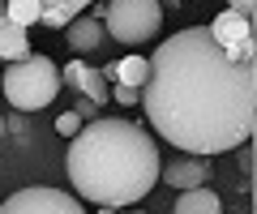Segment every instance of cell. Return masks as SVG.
I'll return each mask as SVG.
<instances>
[{"label":"cell","instance_id":"4fadbf2b","mask_svg":"<svg viewBox=\"0 0 257 214\" xmlns=\"http://www.w3.org/2000/svg\"><path fill=\"white\" fill-rule=\"evenodd\" d=\"M39 13H43V5H39V0H9V5H5V22H13V26H22V30L35 26Z\"/></svg>","mask_w":257,"mask_h":214},{"label":"cell","instance_id":"52a82bcc","mask_svg":"<svg viewBox=\"0 0 257 214\" xmlns=\"http://www.w3.org/2000/svg\"><path fill=\"white\" fill-rule=\"evenodd\" d=\"M60 86H73L77 90V99H90L94 107H103V103L111 99V86H107V77L99 73V69H90L86 60H69V65L60 69Z\"/></svg>","mask_w":257,"mask_h":214},{"label":"cell","instance_id":"e0dca14e","mask_svg":"<svg viewBox=\"0 0 257 214\" xmlns=\"http://www.w3.org/2000/svg\"><path fill=\"white\" fill-rule=\"evenodd\" d=\"M43 9H56V5H64V9H73V13H86V5H94V0H39Z\"/></svg>","mask_w":257,"mask_h":214},{"label":"cell","instance_id":"44dd1931","mask_svg":"<svg viewBox=\"0 0 257 214\" xmlns=\"http://www.w3.org/2000/svg\"><path fill=\"white\" fill-rule=\"evenodd\" d=\"M5 133H9V120H5V116H0V137H5Z\"/></svg>","mask_w":257,"mask_h":214},{"label":"cell","instance_id":"30bf717a","mask_svg":"<svg viewBox=\"0 0 257 214\" xmlns=\"http://www.w3.org/2000/svg\"><path fill=\"white\" fill-rule=\"evenodd\" d=\"M103 77H111L116 86H133V90H142L146 86V73H150V65H146V56H124V60H116V65H107V69H99Z\"/></svg>","mask_w":257,"mask_h":214},{"label":"cell","instance_id":"7a4b0ae2","mask_svg":"<svg viewBox=\"0 0 257 214\" xmlns=\"http://www.w3.org/2000/svg\"><path fill=\"white\" fill-rule=\"evenodd\" d=\"M159 146L150 133L120 116H94L69 137V180L77 197L103 205V210H128L155 188L159 180Z\"/></svg>","mask_w":257,"mask_h":214},{"label":"cell","instance_id":"5bb4252c","mask_svg":"<svg viewBox=\"0 0 257 214\" xmlns=\"http://www.w3.org/2000/svg\"><path fill=\"white\" fill-rule=\"evenodd\" d=\"M73 18H82V13H73V9H64V5H56V9H43L39 13V22H43L47 30H64Z\"/></svg>","mask_w":257,"mask_h":214},{"label":"cell","instance_id":"ba28073f","mask_svg":"<svg viewBox=\"0 0 257 214\" xmlns=\"http://www.w3.org/2000/svg\"><path fill=\"white\" fill-rule=\"evenodd\" d=\"M103 22H94L90 13L86 18H73L69 26H64V43H69V52H73L77 60L86 56V52H94V47H103Z\"/></svg>","mask_w":257,"mask_h":214},{"label":"cell","instance_id":"2e32d148","mask_svg":"<svg viewBox=\"0 0 257 214\" xmlns=\"http://www.w3.org/2000/svg\"><path fill=\"white\" fill-rule=\"evenodd\" d=\"M107 94L120 103V107H138V103H142V90H133V86H111Z\"/></svg>","mask_w":257,"mask_h":214},{"label":"cell","instance_id":"8fae6325","mask_svg":"<svg viewBox=\"0 0 257 214\" xmlns=\"http://www.w3.org/2000/svg\"><path fill=\"white\" fill-rule=\"evenodd\" d=\"M172 214H223V201H219V193L214 188H184L180 197H176V205H172Z\"/></svg>","mask_w":257,"mask_h":214},{"label":"cell","instance_id":"9c48e42d","mask_svg":"<svg viewBox=\"0 0 257 214\" xmlns=\"http://www.w3.org/2000/svg\"><path fill=\"white\" fill-rule=\"evenodd\" d=\"M206 30H210V39L223 43V47H236V43H244V39H253V22H244L231 9H219V18H214Z\"/></svg>","mask_w":257,"mask_h":214},{"label":"cell","instance_id":"277c9868","mask_svg":"<svg viewBox=\"0 0 257 214\" xmlns=\"http://www.w3.org/2000/svg\"><path fill=\"white\" fill-rule=\"evenodd\" d=\"M163 30V5L159 0H107L103 5V35L116 43H150Z\"/></svg>","mask_w":257,"mask_h":214},{"label":"cell","instance_id":"5b68a950","mask_svg":"<svg viewBox=\"0 0 257 214\" xmlns=\"http://www.w3.org/2000/svg\"><path fill=\"white\" fill-rule=\"evenodd\" d=\"M0 214H86V205L60 188H18L0 201Z\"/></svg>","mask_w":257,"mask_h":214},{"label":"cell","instance_id":"7c38bea8","mask_svg":"<svg viewBox=\"0 0 257 214\" xmlns=\"http://www.w3.org/2000/svg\"><path fill=\"white\" fill-rule=\"evenodd\" d=\"M26 56H30V39H26V30L0 18V60L18 65V60H26Z\"/></svg>","mask_w":257,"mask_h":214},{"label":"cell","instance_id":"ffe728a7","mask_svg":"<svg viewBox=\"0 0 257 214\" xmlns=\"http://www.w3.org/2000/svg\"><path fill=\"white\" fill-rule=\"evenodd\" d=\"M103 214H142V210H103Z\"/></svg>","mask_w":257,"mask_h":214},{"label":"cell","instance_id":"9a60e30c","mask_svg":"<svg viewBox=\"0 0 257 214\" xmlns=\"http://www.w3.org/2000/svg\"><path fill=\"white\" fill-rule=\"evenodd\" d=\"M56 133H60V137H77V133H82V116L77 112H60L56 116Z\"/></svg>","mask_w":257,"mask_h":214},{"label":"cell","instance_id":"3957f363","mask_svg":"<svg viewBox=\"0 0 257 214\" xmlns=\"http://www.w3.org/2000/svg\"><path fill=\"white\" fill-rule=\"evenodd\" d=\"M0 90L18 112H39L60 94V69L52 65V56L30 52L26 60H18L0 73Z\"/></svg>","mask_w":257,"mask_h":214},{"label":"cell","instance_id":"8992f818","mask_svg":"<svg viewBox=\"0 0 257 214\" xmlns=\"http://www.w3.org/2000/svg\"><path fill=\"white\" fill-rule=\"evenodd\" d=\"M159 176H163V184H172L176 193H184V188H202L206 180H210V158L176 154V158H167V163H159Z\"/></svg>","mask_w":257,"mask_h":214},{"label":"cell","instance_id":"6da1fadb","mask_svg":"<svg viewBox=\"0 0 257 214\" xmlns=\"http://www.w3.org/2000/svg\"><path fill=\"white\" fill-rule=\"evenodd\" d=\"M142 86V112L180 154H227L253 137L257 112V43L223 47L206 26L163 39Z\"/></svg>","mask_w":257,"mask_h":214},{"label":"cell","instance_id":"d6986e66","mask_svg":"<svg viewBox=\"0 0 257 214\" xmlns=\"http://www.w3.org/2000/svg\"><path fill=\"white\" fill-rule=\"evenodd\" d=\"M73 112L82 116V124H86V120H94V112H99V107H94L90 99H77V107H73Z\"/></svg>","mask_w":257,"mask_h":214},{"label":"cell","instance_id":"ac0fdd59","mask_svg":"<svg viewBox=\"0 0 257 214\" xmlns=\"http://www.w3.org/2000/svg\"><path fill=\"white\" fill-rule=\"evenodd\" d=\"M227 9H231V13H240L244 22H253V0H231Z\"/></svg>","mask_w":257,"mask_h":214}]
</instances>
